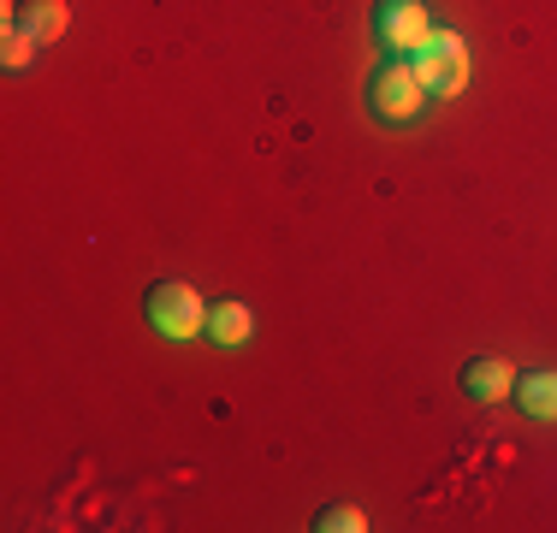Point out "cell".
Masks as SVG:
<instances>
[{"label":"cell","mask_w":557,"mask_h":533,"mask_svg":"<svg viewBox=\"0 0 557 533\" xmlns=\"http://www.w3.org/2000/svg\"><path fill=\"white\" fill-rule=\"evenodd\" d=\"M409 65H416V77L428 84L433 101L462 96V89H469V48H462L457 30H428V42L409 53Z\"/></svg>","instance_id":"1"},{"label":"cell","mask_w":557,"mask_h":533,"mask_svg":"<svg viewBox=\"0 0 557 533\" xmlns=\"http://www.w3.org/2000/svg\"><path fill=\"white\" fill-rule=\"evenodd\" d=\"M149 326L161 332V338H172V344L202 338L208 302L196 297V285H184V278H161V285L149 290Z\"/></svg>","instance_id":"2"},{"label":"cell","mask_w":557,"mask_h":533,"mask_svg":"<svg viewBox=\"0 0 557 533\" xmlns=\"http://www.w3.org/2000/svg\"><path fill=\"white\" fill-rule=\"evenodd\" d=\"M428 101L433 96H428V84L416 77V65H409V60H386L374 72V84H368V107H374L386 125H409Z\"/></svg>","instance_id":"3"},{"label":"cell","mask_w":557,"mask_h":533,"mask_svg":"<svg viewBox=\"0 0 557 533\" xmlns=\"http://www.w3.org/2000/svg\"><path fill=\"white\" fill-rule=\"evenodd\" d=\"M433 18H428V0H380L374 7V36L392 60H409L421 42H428Z\"/></svg>","instance_id":"4"},{"label":"cell","mask_w":557,"mask_h":533,"mask_svg":"<svg viewBox=\"0 0 557 533\" xmlns=\"http://www.w3.org/2000/svg\"><path fill=\"white\" fill-rule=\"evenodd\" d=\"M457 385H462L469 404H504V397L516 392V368L504 362V356H469L457 373Z\"/></svg>","instance_id":"5"},{"label":"cell","mask_w":557,"mask_h":533,"mask_svg":"<svg viewBox=\"0 0 557 533\" xmlns=\"http://www.w3.org/2000/svg\"><path fill=\"white\" fill-rule=\"evenodd\" d=\"M202 338H214L220 350H237V344H249L256 338V314H249V302H208V326H202Z\"/></svg>","instance_id":"6"},{"label":"cell","mask_w":557,"mask_h":533,"mask_svg":"<svg viewBox=\"0 0 557 533\" xmlns=\"http://www.w3.org/2000/svg\"><path fill=\"white\" fill-rule=\"evenodd\" d=\"M65 24H72L65 0H24V12L12 18V30H24L36 48H48V42H60V36H65Z\"/></svg>","instance_id":"7"},{"label":"cell","mask_w":557,"mask_h":533,"mask_svg":"<svg viewBox=\"0 0 557 533\" xmlns=\"http://www.w3.org/2000/svg\"><path fill=\"white\" fill-rule=\"evenodd\" d=\"M516 404H522V416H534V421H557V368L516 373Z\"/></svg>","instance_id":"8"},{"label":"cell","mask_w":557,"mask_h":533,"mask_svg":"<svg viewBox=\"0 0 557 533\" xmlns=\"http://www.w3.org/2000/svg\"><path fill=\"white\" fill-rule=\"evenodd\" d=\"M368 516L356 510V504H326L321 516H314V533H362Z\"/></svg>","instance_id":"9"},{"label":"cell","mask_w":557,"mask_h":533,"mask_svg":"<svg viewBox=\"0 0 557 533\" xmlns=\"http://www.w3.org/2000/svg\"><path fill=\"white\" fill-rule=\"evenodd\" d=\"M30 53H36V42L7 24V53H0V60H7V72H24V65H30Z\"/></svg>","instance_id":"10"}]
</instances>
